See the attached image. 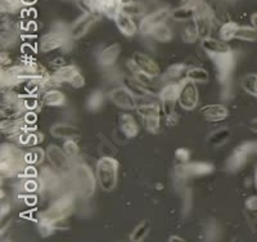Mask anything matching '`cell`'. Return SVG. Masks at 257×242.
Instances as JSON below:
<instances>
[{
    "label": "cell",
    "instance_id": "1",
    "mask_svg": "<svg viewBox=\"0 0 257 242\" xmlns=\"http://www.w3.org/2000/svg\"><path fill=\"white\" fill-rule=\"evenodd\" d=\"M27 168L26 153L11 144H3L0 149V173L2 178H13Z\"/></svg>",
    "mask_w": 257,
    "mask_h": 242
},
{
    "label": "cell",
    "instance_id": "2",
    "mask_svg": "<svg viewBox=\"0 0 257 242\" xmlns=\"http://www.w3.org/2000/svg\"><path fill=\"white\" fill-rule=\"evenodd\" d=\"M118 169H120L118 161L112 156H104L98 160L95 165L96 179L103 191L109 192L114 190L118 179Z\"/></svg>",
    "mask_w": 257,
    "mask_h": 242
},
{
    "label": "cell",
    "instance_id": "3",
    "mask_svg": "<svg viewBox=\"0 0 257 242\" xmlns=\"http://www.w3.org/2000/svg\"><path fill=\"white\" fill-rule=\"evenodd\" d=\"M71 182L73 188L82 197H90L95 192L96 177H94L90 168L85 164H79L71 170Z\"/></svg>",
    "mask_w": 257,
    "mask_h": 242
},
{
    "label": "cell",
    "instance_id": "4",
    "mask_svg": "<svg viewBox=\"0 0 257 242\" xmlns=\"http://www.w3.org/2000/svg\"><path fill=\"white\" fill-rule=\"evenodd\" d=\"M73 209H75V200L71 195H63L56 201L53 202L44 213L41 214L40 220H45V222L53 223L58 227V223L64 222L68 216L72 214Z\"/></svg>",
    "mask_w": 257,
    "mask_h": 242
},
{
    "label": "cell",
    "instance_id": "5",
    "mask_svg": "<svg viewBox=\"0 0 257 242\" xmlns=\"http://www.w3.org/2000/svg\"><path fill=\"white\" fill-rule=\"evenodd\" d=\"M257 155V142H244L237 148L226 160L225 168L230 173H235L244 167L251 156Z\"/></svg>",
    "mask_w": 257,
    "mask_h": 242
},
{
    "label": "cell",
    "instance_id": "6",
    "mask_svg": "<svg viewBox=\"0 0 257 242\" xmlns=\"http://www.w3.org/2000/svg\"><path fill=\"white\" fill-rule=\"evenodd\" d=\"M211 59L215 63L219 82L225 87H229L231 82V75L235 68V57H234L233 52L230 50V52L221 53L216 56H211Z\"/></svg>",
    "mask_w": 257,
    "mask_h": 242
},
{
    "label": "cell",
    "instance_id": "7",
    "mask_svg": "<svg viewBox=\"0 0 257 242\" xmlns=\"http://www.w3.org/2000/svg\"><path fill=\"white\" fill-rule=\"evenodd\" d=\"M26 110L25 107L24 97L18 96L13 92H7L2 98V108L0 114L3 119H12V117H21Z\"/></svg>",
    "mask_w": 257,
    "mask_h": 242
},
{
    "label": "cell",
    "instance_id": "8",
    "mask_svg": "<svg viewBox=\"0 0 257 242\" xmlns=\"http://www.w3.org/2000/svg\"><path fill=\"white\" fill-rule=\"evenodd\" d=\"M7 72L17 80H20L21 83L25 82V80L45 79V77H48L47 70L39 63L18 64V66H13V67L8 68Z\"/></svg>",
    "mask_w": 257,
    "mask_h": 242
},
{
    "label": "cell",
    "instance_id": "9",
    "mask_svg": "<svg viewBox=\"0 0 257 242\" xmlns=\"http://www.w3.org/2000/svg\"><path fill=\"white\" fill-rule=\"evenodd\" d=\"M213 172V165L208 163H185L175 167V177L178 179H189L205 177Z\"/></svg>",
    "mask_w": 257,
    "mask_h": 242
},
{
    "label": "cell",
    "instance_id": "10",
    "mask_svg": "<svg viewBox=\"0 0 257 242\" xmlns=\"http://www.w3.org/2000/svg\"><path fill=\"white\" fill-rule=\"evenodd\" d=\"M179 94H180V84L171 83L165 85L160 92L161 107L165 116L170 117L175 115L176 103H179Z\"/></svg>",
    "mask_w": 257,
    "mask_h": 242
},
{
    "label": "cell",
    "instance_id": "11",
    "mask_svg": "<svg viewBox=\"0 0 257 242\" xmlns=\"http://www.w3.org/2000/svg\"><path fill=\"white\" fill-rule=\"evenodd\" d=\"M199 94L196 83L190 79H185L180 83V94H179V105L187 111H193L198 106Z\"/></svg>",
    "mask_w": 257,
    "mask_h": 242
},
{
    "label": "cell",
    "instance_id": "12",
    "mask_svg": "<svg viewBox=\"0 0 257 242\" xmlns=\"http://www.w3.org/2000/svg\"><path fill=\"white\" fill-rule=\"evenodd\" d=\"M193 22L196 25L201 40H203L206 38H210L213 27V15L212 11H211V8L207 4L203 3L199 7L198 12H197Z\"/></svg>",
    "mask_w": 257,
    "mask_h": 242
},
{
    "label": "cell",
    "instance_id": "13",
    "mask_svg": "<svg viewBox=\"0 0 257 242\" xmlns=\"http://www.w3.org/2000/svg\"><path fill=\"white\" fill-rule=\"evenodd\" d=\"M170 16H171V12L167 8H160L155 12L144 16L139 24V32L142 35H151L153 30L160 25L165 24Z\"/></svg>",
    "mask_w": 257,
    "mask_h": 242
},
{
    "label": "cell",
    "instance_id": "14",
    "mask_svg": "<svg viewBox=\"0 0 257 242\" xmlns=\"http://www.w3.org/2000/svg\"><path fill=\"white\" fill-rule=\"evenodd\" d=\"M132 64L135 72H141L143 75L152 77V79L160 76L161 73L160 66L157 64V62L149 56H147V54H144V53H135L132 58Z\"/></svg>",
    "mask_w": 257,
    "mask_h": 242
},
{
    "label": "cell",
    "instance_id": "15",
    "mask_svg": "<svg viewBox=\"0 0 257 242\" xmlns=\"http://www.w3.org/2000/svg\"><path fill=\"white\" fill-rule=\"evenodd\" d=\"M109 98L112 102L121 110H126V111H132L138 107L137 100L135 96L128 91L126 87H117L109 92Z\"/></svg>",
    "mask_w": 257,
    "mask_h": 242
},
{
    "label": "cell",
    "instance_id": "16",
    "mask_svg": "<svg viewBox=\"0 0 257 242\" xmlns=\"http://www.w3.org/2000/svg\"><path fill=\"white\" fill-rule=\"evenodd\" d=\"M98 20H99V16L86 12L79 20L73 22L72 26L70 27L68 35L71 39H81L90 31V29L98 22Z\"/></svg>",
    "mask_w": 257,
    "mask_h": 242
},
{
    "label": "cell",
    "instance_id": "17",
    "mask_svg": "<svg viewBox=\"0 0 257 242\" xmlns=\"http://www.w3.org/2000/svg\"><path fill=\"white\" fill-rule=\"evenodd\" d=\"M68 38H70V35L64 34V32L52 31L40 39L39 49L43 53H49L53 52V50L59 49L63 45H66V43L68 41Z\"/></svg>",
    "mask_w": 257,
    "mask_h": 242
},
{
    "label": "cell",
    "instance_id": "18",
    "mask_svg": "<svg viewBox=\"0 0 257 242\" xmlns=\"http://www.w3.org/2000/svg\"><path fill=\"white\" fill-rule=\"evenodd\" d=\"M54 168H44L38 175L39 186L41 191L47 192H56L61 187V178H59L57 170H53Z\"/></svg>",
    "mask_w": 257,
    "mask_h": 242
},
{
    "label": "cell",
    "instance_id": "19",
    "mask_svg": "<svg viewBox=\"0 0 257 242\" xmlns=\"http://www.w3.org/2000/svg\"><path fill=\"white\" fill-rule=\"evenodd\" d=\"M47 158L56 170H66L70 167V156L64 149L53 144L47 148Z\"/></svg>",
    "mask_w": 257,
    "mask_h": 242
},
{
    "label": "cell",
    "instance_id": "20",
    "mask_svg": "<svg viewBox=\"0 0 257 242\" xmlns=\"http://www.w3.org/2000/svg\"><path fill=\"white\" fill-rule=\"evenodd\" d=\"M27 121L25 117H12V119H3L2 121V133L8 137H18L21 133L26 130Z\"/></svg>",
    "mask_w": 257,
    "mask_h": 242
},
{
    "label": "cell",
    "instance_id": "21",
    "mask_svg": "<svg viewBox=\"0 0 257 242\" xmlns=\"http://www.w3.org/2000/svg\"><path fill=\"white\" fill-rule=\"evenodd\" d=\"M121 53V47L120 44H112L109 47L104 48L102 52L99 53V57H98V63L102 66L103 68H111L116 64L117 59L120 57Z\"/></svg>",
    "mask_w": 257,
    "mask_h": 242
},
{
    "label": "cell",
    "instance_id": "22",
    "mask_svg": "<svg viewBox=\"0 0 257 242\" xmlns=\"http://www.w3.org/2000/svg\"><path fill=\"white\" fill-rule=\"evenodd\" d=\"M114 22H116V26L118 29V31L122 34L126 38H132V36L137 35V32L139 31V27L137 26L135 21L133 20V17L125 15L123 12H120L114 18Z\"/></svg>",
    "mask_w": 257,
    "mask_h": 242
},
{
    "label": "cell",
    "instance_id": "23",
    "mask_svg": "<svg viewBox=\"0 0 257 242\" xmlns=\"http://www.w3.org/2000/svg\"><path fill=\"white\" fill-rule=\"evenodd\" d=\"M201 114L205 116L206 120L208 121H213V123H217V121H222L228 117L229 110L225 107L224 105H220V103H213V105L205 106V107L201 110Z\"/></svg>",
    "mask_w": 257,
    "mask_h": 242
},
{
    "label": "cell",
    "instance_id": "24",
    "mask_svg": "<svg viewBox=\"0 0 257 242\" xmlns=\"http://www.w3.org/2000/svg\"><path fill=\"white\" fill-rule=\"evenodd\" d=\"M202 49L207 53L208 56H216V54H221V53L230 52V47L228 44L222 40H217L213 38H206L202 40Z\"/></svg>",
    "mask_w": 257,
    "mask_h": 242
},
{
    "label": "cell",
    "instance_id": "25",
    "mask_svg": "<svg viewBox=\"0 0 257 242\" xmlns=\"http://www.w3.org/2000/svg\"><path fill=\"white\" fill-rule=\"evenodd\" d=\"M120 131L126 138H135L139 134V124L130 114H122L120 116Z\"/></svg>",
    "mask_w": 257,
    "mask_h": 242
},
{
    "label": "cell",
    "instance_id": "26",
    "mask_svg": "<svg viewBox=\"0 0 257 242\" xmlns=\"http://www.w3.org/2000/svg\"><path fill=\"white\" fill-rule=\"evenodd\" d=\"M50 134L54 138H63V139H75L80 135V131L76 126L70 125V124H54L50 128Z\"/></svg>",
    "mask_w": 257,
    "mask_h": 242
},
{
    "label": "cell",
    "instance_id": "27",
    "mask_svg": "<svg viewBox=\"0 0 257 242\" xmlns=\"http://www.w3.org/2000/svg\"><path fill=\"white\" fill-rule=\"evenodd\" d=\"M123 87H126L128 91L132 92L135 97H147L148 94H151L149 88L146 87L141 80L138 79L137 76H128V77H123L122 79Z\"/></svg>",
    "mask_w": 257,
    "mask_h": 242
},
{
    "label": "cell",
    "instance_id": "28",
    "mask_svg": "<svg viewBox=\"0 0 257 242\" xmlns=\"http://www.w3.org/2000/svg\"><path fill=\"white\" fill-rule=\"evenodd\" d=\"M80 73V70L76 67V66H73V64H70V66H61L56 72L53 73V79L56 80L58 84H62V83H68L71 84L75 77Z\"/></svg>",
    "mask_w": 257,
    "mask_h": 242
},
{
    "label": "cell",
    "instance_id": "29",
    "mask_svg": "<svg viewBox=\"0 0 257 242\" xmlns=\"http://www.w3.org/2000/svg\"><path fill=\"white\" fill-rule=\"evenodd\" d=\"M41 102L48 107H62L66 103V97L57 89H49L44 92L41 97Z\"/></svg>",
    "mask_w": 257,
    "mask_h": 242
},
{
    "label": "cell",
    "instance_id": "30",
    "mask_svg": "<svg viewBox=\"0 0 257 242\" xmlns=\"http://www.w3.org/2000/svg\"><path fill=\"white\" fill-rule=\"evenodd\" d=\"M121 12H123L125 15L130 16V17H139V16H143L146 13V7L142 2H137V0H132V2H127V3H123L121 6Z\"/></svg>",
    "mask_w": 257,
    "mask_h": 242
},
{
    "label": "cell",
    "instance_id": "31",
    "mask_svg": "<svg viewBox=\"0 0 257 242\" xmlns=\"http://www.w3.org/2000/svg\"><path fill=\"white\" fill-rule=\"evenodd\" d=\"M238 29H239V25L237 22H234V21H228V22H225V24L221 25L220 27V39L225 43H228V41L233 40L235 39V34H237Z\"/></svg>",
    "mask_w": 257,
    "mask_h": 242
},
{
    "label": "cell",
    "instance_id": "32",
    "mask_svg": "<svg viewBox=\"0 0 257 242\" xmlns=\"http://www.w3.org/2000/svg\"><path fill=\"white\" fill-rule=\"evenodd\" d=\"M17 138L20 144H22V146H27V147H36L39 143L43 140V135L41 134L35 133V131H27V130H25L24 133H21Z\"/></svg>",
    "mask_w": 257,
    "mask_h": 242
},
{
    "label": "cell",
    "instance_id": "33",
    "mask_svg": "<svg viewBox=\"0 0 257 242\" xmlns=\"http://www.w3.org/2000/svg\"><path fill=\"white\" fill-rule=\"evenodd\" d=\"M104 103V93L102 91H94L86 101V108L91 112L99 111Z\"/></svg>",
    "mask_w": 257,
    "mask_h": 242
},
{
    "label": "cell",
    "instance_id": "34",
    "mask_svg": "<svg viewBox=\"0 0 257 242\" xmlns=\"http://www.w3.org/2000/svg\"><path fill=\"white\" fill-rule=\"evenodd\" d=\"M231 135V131L229 130L228 128H222L216 130L215 133L210 135V139H208V143L213 147H220L222 146L224 143H226L229 140Z\"/></svg>",
    "mask_w": 257,
    "mask_h": 242
},
{
    "label": "cell",
    "instance_id": "35",
    "mask_svg": "<svg viewBox=\"0 0 257 242\" xmlns=\"http://www.w3.org/2000/svg\"><path fill=\"white\" fill-rule=\"evenodd\" d=\"M151 36H152L155 40L160 41V43H169V41L173 39V31H171V29H170L167 25L162 24L153 30Z\"/></svg>",
    "mask_w": 257,
    "mask_h": 242
},
{
    "label": "cell",
    "instance_id": "36",
    "mask_svg": "<svg viewBox=\"0 0 257 242\" xmlns=\"http://www.w3.org/2000/svg\"><path fill=\"white\" fill-rule=\"evenodd\" d=\"M187 77L194 83H207L210 80V73L202 67H192L187 70Z\"/></svg>",
    "mask_w": 257,
    "mask_h": 242
},
{
    "label": "cell",
    "instance_id": "37",
    "mask_svg": "<svg viewBox=\"0 0 257 242\" xmlns=\"http://www.w3.org/2000/svg\"><path fill=\"white\" fill-rule=\"evenodd\" d=\"M22 7V0H0V11L3 15H15Z\"/></svg>",
    "mask_w": 257,
    "mask_h": 242
},
{
    "label": "cell",
    "instance_id": "38",
    "mask_svg": "<svg viewBox=\"0 0 257 242\" xmlns=\"http://www.w3.org/2000/svg\"><path fill=\"white\" fill-rule=\"evenodd\" d=\"M138 114H139L142 119H144V117L160 116L161 107L157 103H147V105H142L138 107Z\"/></svg>",
    "mask_w": 257,
    "mask_h": 242
},
{
    "label": "cell",
    "instance_id": "39",
    "mask_svg": "<svg viewBox=\"0 0 257 242\" xmlns=\"http://www.w3.org/2000/svg\"><path fill=\"white\" fill-rule=\"evenodd\" d=\"M235 39L244 41H256L257 40V30L253 26H239Z\"/></svg>",
    "mask_w": 257,
    "mask_h": 242
},
{
    "label": "cell",
    "instance_id": "40",
    "mask_svg": "<svg viewBox=\"0 0 257 242\" xmlns=\"http://www.w3.org/2000/svg\"><path fill=\"white\" fill-rule=\"evenodd\" d=\"M45 156H47V151L36 147V148H32L29 152H26V161L30 165H38V164L43 163Z\"/></svg>",
    "mask_w": 257,
    "mask_h": 242
},
{
    "label": "cell",
    "instance_id": "41",
    "mask_svg": "<svg viewBox=\"0 0 257 242\" xmlns=\"http://www.w3.org/2000/svg\"><path fill=\"white\" fill-rule=\"evenodd\" d=\"M149 229H151V227H149V223L147 222V220H143L141 224H138L137 227H135V229L133 230L132 236H130V239L134 242L142 241V239L146 238L147 234L149 233Z\"/></svg>",
    "mask_w": 257,
    "mask_h": 242
},
{
    "label": "cell",
    "instance_id": "42",
    "mask_svg": "<svg viewBox=\"0 0 257 242\" xmlns=\"http://www.w3.org/2000/svg\"><path fill=\"white\" fill-rule=\"evenodd\" d=\"M143 125L147 131L152 133V134H157L161 128V117L160 116H152V117H144Z\"/></svg>",
    "mask_w": 257,
    "mask_h": 242
},
{
    "label": "cell",
    "instance_id": "43",
    "mask_svg": "<svg viewBox=\"0 0 257 242\" xmlns=\"http://www.w3.org/2000/svg\"><path fill=\"white\" fill-rule=\"evenodd\" d=\"M185 72V66L183 63H175V64H171L169 68L166 70V76L167 79H171V80H175L179 79L183 73Z\"/></svg>",
    "mask_w": 257,
    "mask_h": 242
},
{
    "label": "cell",
    "instance_id": "44",
    "mask_svg": "<svg viewBox=\"0 0 257 242\" xmlns=\"http://www.w3.org/2000/svg\"><path fill=\"white\" fill-rule=\"evenodd\" d=\"M197 39H199V35L198 31H197L196 25L193 22V25H188L184 29V31H183V40L188 44H192L194 43Z\"/></svg>",
    "mask_w": 257,
    "mask_h": 242
},
{
    "label": "cell",
    "instance_id": "45",
    "mask_svg": "<svg viewBox=\"0 0 257 242\" xmlns=\"http://www.w3.org/2000/svg\"><path fill=\"white\" fill-rule=\"evenodd\" d=\"M17 41V32L16 30H6L2 32V47H11Z\"/></svg>",
    "mask_w": 257,
    "mask_h": 242
},
{
    "label": "cell",
    "instance_id": "46",
    "mask_svg": "<svg viewBox=\"0 0 257 242\" xmlns=\"http://www.w3.org/2000/svg\"><path fill=\"white\" fill-rule=\"evenodd\" d=\"M242 87L245 92L251 96L257 97L256 92V83H254V75H247L244 76V79L242 80Z\"/></svg>",
    "mask_w": 257,
    "mask_h": 242
},
{
    "label": "cell",
    "instance_id": "47",
    "mask_svg": "<svg viewBox=\"0 0 257 242\" xmlns=\"http://www.w3.org/2000/svg\"><path fill=\"white\" fill-rule=\"evenodd\" d=\"M63 149L66 151V153L70 156V158L79 155V151H80L79 144H77L75 139H66V142H64L63 144Z\"/></svg>",
    "mask_w": 257,
    "mask_h": 242
},
{
    "label": "cell",
    "instance_id": "48",
    "mask_svg": "<svg viewBox=\"0 0 257 242\" xmlns=\"http://www.w3.org/2000/svg\"><path fill=\"white\" fill-rule=\"evenodd\" d=\"M54 229H56V225L53 224V223L45 222V220L39 222V232H40L43 237H49L54 232Z\"/></svg>",
    "mask_w": 257,
    "mask_h": 242
},
{
    "label": "cell",
    "instance_id": "49",
    "mask_svg": "<svg viewBox=\"0 0 257 242\" xmlns=\"http://www.w3.org/2000/svg\"><path fill=\"white\" fill-rule=\"evenodd\" d=\"M175 158L180 164L189 163V160H190V151L188 148H178L175 151Z\"/></svg>",
    "mask_w": 257,
    "mask_h": 242
},
{
    "label": "cell",
    "instance_id": "50",
    "mask_svg": "<svg viewBox=\"0 0 257 242\" xmlns=\"http://www.w3.org/2000/svg\"><path fill=\"white\" fill-rule=\"evenodd\" d=\"M71 87H73L75 89H80V88H82L85 85V79H84V76H82V73L80 72L79 75L75 77V79L71 82Z\"/></svg>",
    "mask_w": 257,
    "mask_h": 242
},
{
    "label": "cell",
    "instance_id": "51",
    "mask_svg": "<svg viewBox=\"0 0 257 242\" xmlns=\"http://www.w3.org/2000/svg\"><path fill=\"white\" fill-rule=\"evenodd\" d=\"M24 100L26 110H34L35 107H38V101H36L35 97H26Z\"/></svg>",
    "mask_w": 257,
    "mask_h": 242
},
{
    "label": "cell",
    "instance_id": "52",
    "mask_svg": "<svg viewBox=\"0 0 257 242\" xmlns=\"http://www.w3.org/2000/svg\"><path fill=\"white\" fill-rule=\"evenodd\" d=\"M245 207L249 211H257V196H252L245 201Z\"/></svg>",
    "mask_w": 257,
    "mask_h": 242
},
{
    "label": "cell",
    "instance_id": "53",
    "mask_svg": "<svg viewBox=\"0 0 257 242\" xmlns=\"http://www.w3.org/2000/svg\"><path fill=\"white\" fill-rule=\"evenodd\" d=\"M8 211H9L8 202L6 201V204H4V200H2V218L4 216V214H8Z\"/></svg>",
    "mask_w": 257,
    "mask_h": 242
},
{
    "label": "cell",
    "instance_id": "54",
    "mask_svg": "<svg viewBox=\"0 0 257 242\" xmlns=\"http://www.w3.org/2000/svg\"><path fill=\"white\" fill-rule=\"evenodd\" d=\"M251 22H252V26H253L254 29L257 30V13H254V15H252Z\"/></svg>",
    "mask_w": 257,
    "mask_h": 242
},
{
    "label": "cell",
    "instance_id": "55",
    "mask_svg": "<svg viewBox=\"0 0 257 242\" xmlns=\"http://www.w3.org/2000/svg\"><path fill=\"white\" fill-rule=\"evenodd\" d=\"M169 241H171V242H175V241H181V242H184L185 239L183 238V237H179V236H171L169 238Z\"/></svg>",
    "mask_w": 257,
    "mask_h": 242
},
{
    "label": "cell",
    "instance_id": "56",
    "mask_svg": "<svg viewBox=\"0 0 257 242\" xmlns=\"http://www.w3.org/2000/svg\"><path fill=\"white\" fill-rule=\"evenodd\" d=\"M251 130L254 131V133H257V119H254L251 123Z\"/></svg>",
    "mask_w": 257,
    "mask_h": 242
},
{
    "label": "cell",
    "instance_id": "57",
    "mask_svg": "<svg viewBox=\"0 0 257 242\" xmlns=\"http://www.w3.org/2000/svg\"><path fill=\"white\" fill-rule=\"evenodd\" d=\"M24 6H32V4L36 3V0H22Z\"/></svg>",
    "mask_w": 257,
    "mask_h": 242
},
{
    "label": "cell",
    "instance_id": "58",
    "mask_svg": "<svg viewBox=\"0 0 257 242\" xmlns=\"http://www.w3.org/2000/svg\"><path fill=\"white\" fill-rule=\"evenodd\" d=\"M254 184H256V188H257V169H256V173H254Z\"/></svg>",
    "mask_w": 257,
    "mask_h": 242
},
{
    "label": "cell",
    "instance_id": "59",
    "mask_svg": "<svg viewBox=\"0 0 257 242\" xmlns=\"http://www.w3.org/2000/svg\"><path fill=\"white\" fill-rule=\"evenodd\" d=\"M254 83H256V92H257V73L254 75Z\"/></svg>",
    "mask_w": 257,
    "mask_h": 242
}]
</instances>
